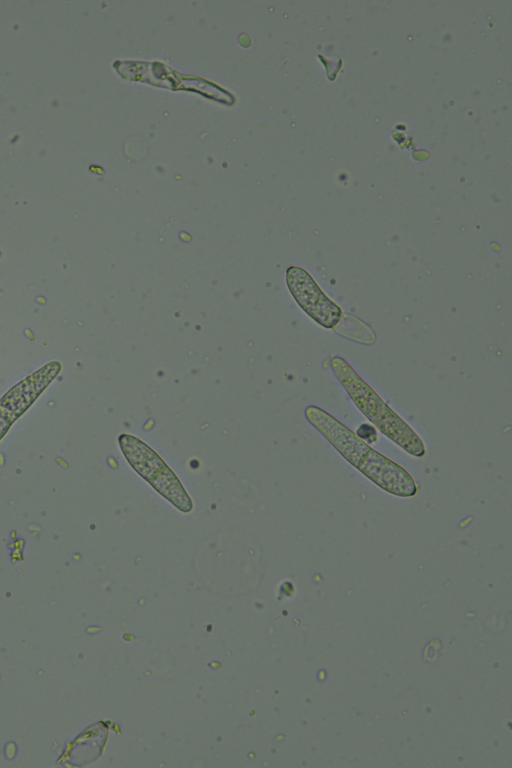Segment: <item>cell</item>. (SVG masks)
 Returning <instances> with one entry per match:
<instances>
[{"mask_svg": "<svg viewBox=\"0 0 512 768\" xmlns=\"http://www.w3.org/2000/svg\"><path fill=\"white\" fill-rule=\"evenodd\" d=\"M286 283L299 306L324 328H334L342 316L338 305L319 288L303 268L291 266L286 271Z\"/></svg>", "mask_w": 512, "mask_h": 768, "instance_id": "277c9868", "label": "cell"}, {"mask_svg": "<svg viewBox=\"0 0 512 768\" xmlns=\"http://www.w3.org/2000/svg\"><path fill=\"white\" fill-rule=\"evenodd\" d=\"M118 441L130 466L145 481L183 513L192 510V501L180 480L151 447L129 434H121Z\"/></svg>", "mask_w": 512, "mask_h": 768, "instance_id": "3957f363", "label": "cell"}, {"mask_svg": "<svg viewBox=\"0 0 512 768\" xmlns=\"http://www.w3.org/2000/svg\"><path fill=\"white\" fill-rule=\"evenodd\" d=\"M305 416L343 458L381 489L399 497L417 493V485L405 469L371 448L332 415L317 406H309Z\"/></svg>", "mask_w": 512, "mask_h": 768, "instance_id": "6da1fadb", "label": "cell"}, {"mask_svg": "<svg viewBox=\"0 0 512 768\" xmlns=\"http://www.w3.org/2000/svg\"><path fill=\"white\" fill-rule=\"evenodd\" d=\"M331 367L348 395L376 428L409 454L422 457L425 446L404 422L341 357H334Z\"/></svg>", "mask_w": 512, "mask_h": 768, "instance_id": "7a4b0ae2", "label": "cell"}]
</instances>
